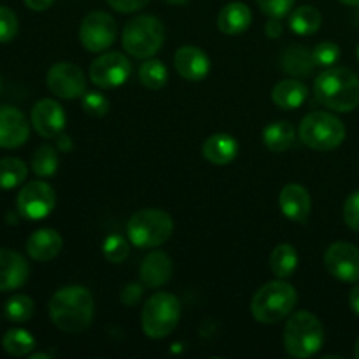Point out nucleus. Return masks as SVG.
<instances>
[{
	"instance_id": "bb28decb",
	"label": "nucleus",
	"mask_w": 359,
	"mask_h": 359,
	"mask_svg": "<svg viewBox=\"0 0 359 359\" xmlns=\"http://www.w3.org/2000/svg\"><path fill=\"white\" fill-rule=\"evenodd\" d=\"M323 16L314 6H302L290 16V28L297 35H312L321 28Z\"/></svg>"
},
{
	"instance_id": "6e6552de",
	"label": "nucleus",
	"mask_w": 359,
	"mask_h": 359,
	"mask_svg": "<svg viewBox=\"0 0 359 359\" xmlns=\"http://www.w3.org/2000/svg\"><path fill=\"white\" fill-rule=\"evenodd\" d=\"M181 321V304L177 297L158 291L142 307V330L149 339L160 340L170 335Z\"/></svg>"
},
{
	"instance_id": "a878e982",
	"label": "nucleus",
	"mask_w": 359,
	"mask_h": 359,
	"mask_svg": "<svg viewBox=\"0 0 359 359\" xmlns=\"http://www.w3.org/2000/svg\"><path fill=\"white\" fill-rule=\"evenodd\" d=\"M298 266V252L291 244H279L270 255V269L277 279H287Z\"/></svg>"
},
{
	"instance_id": "473e14b6",
	"label": "nucleus",
	"mask_w": 359,
	"mask_h": 359,
	"mask_svg": "<svg viewBox=\"0 0 359 359\" xmlns=\"http://www.w3.org/2000/svg\"><path fill=\"white\" fill-rule=\"evenodd\" d=\"M130 255V244L121 235H109L104 242V256L111 263H123Z\"/></svg>"
},
{
	"instance_id": "f03ea898",
	"label": "nucleus",
	"mask_w": 359,
	"mask_h": 359,
	"mask_svg": "<svg viewBox=\"0 0 359 359\" xmlns=\"http://www.w3.org/2000/svg\"><path fill=\"white\" fill-rule=\"evenodd\" d=\"M318 102L335 112H351L359 105V77L346 67H330L314 81Z\"/></svg>"
},
{
	"instance_id": "7c9ffc66",
	"label": "nucleus",
	"mask_w": 359,
	"mask_h": 359,
	"mask_svg": "<svg viewBox=\"0 0 359 359\" xmlns=\"http://www.w3.org/2000/svg\"><path fill=\"white\" fill-rule=\"evenodd\" d=\"M32 168L37 177H51L58 170V154L51 146H41L32 158Z\"/></svg>"
},
{
	"instance_id": "9b49d317",
	"label": "nucleus",
	"mask_w": 359,
	"mask_h": 359,
	"mask_svg": "<svg viewBox=\"0 0 359 359\" xmlns=\"http://www.w3.org/2000/svg\"><path fill=\"white\" fill-rule=\"evenodd\" d=\"M16 205L25 219H44L53 212L56 205L55 189L44 181L27 182L18 193Z\"/></svg>"
},
{
	"instance_id": "4468645a",
	"label": "nucleus",
	"mask_w": 359,
	"mask_h": 359,
	"mask_svg": "<svg viewBox=\"0 0 359 359\" xmlns=\"http://www.w3.org/2000/svg\"><path fill=\"white\" fill-rule=\"evenodd\" d=\"M32 125L44 139H56L65 128L67 116L62 105L53 98H42L32 109Z\"/></svg>"
},
{
	"instance_id": "9d476101",
	"label": "nucleus",
	"mask_w": 359,
	"mask_h": 359,
	"mask_svg": "<svg viewBox=\"0 0 359 359\" xmlns=\"http://www.w3.org/2000/svg\"><path fill=\"white\" fill-rule=\"evenodd\" d=\"M132 62L123 53H102L90 65V79L95 86L102 90L118 88L130 79Z\"/></svg>"
},
{
	"instance_id": "a18cd8bd",
	"label": "nucleus",
	"mask_w": 359,
	"mask_h": 359,
	"mask_svg": "<svg viewBox=\"0 0 359 359\" xmlns=\"http://www.w3.org/2000/svg\"><path fill=\"white\" fill-rule=\"evenodd\" d=\"M342 4H346V6H353V7H359V0H340Z\"/></svg>"
},
{
	"instance_id": "72a5a7b5",
	"label": "nucleus",
	"mask_w": 359,
	"mask_h": 359,
	"mask_svg": "<svg viewBox=\"0 0 359 359\" xmlns=\"http://www.w3.org/2000/svg\"><path fill=\"white\" fill-rule=\"evenodd\" d=\"M312 55H314V62L318 67H335V63L340 58V48L335 42H319L314 49H312Z\"/></svg>"
},
{
	"instance_id": "a211bd4d",
	"label": "nucleus",
	"mask_w": 359,
	"mask_h": 359,
	"mask_svg": "<svg viewBox=\"0 0 359 359\" xmlns=\"http://www.w3.org/2000/svg\"><path fill=\"white\" fill-rule=\"evenodd\" d=\"M279 207L287 219L294 223H305L311 214V195L302 184H287L279 195Z\"/></svg>"
},
{
	"instance_id": "f8f14e48",
	"label": "nucleus",
	"mask_w": 359,
	"mask_h": 359,
	"mask_svg": "<svg viewBox=\"0 0 359 359\" xmlns=\"http://www.w3.org/2000/svg\"><path fill=\"white\" fill-rule=\"evenodd\" d=\"M48 88L56 97L65 100H76L86 93V77L81 67L70 62H60L49 69Z\"/></svg>"
},
{
	"instance_id": "c03bdc74",
	"label": "nucleus",
	"mask_w": 359,
	"mask_h": 359,
	"mask_svg": "<svg viewBox=\"0 0 359 359\" xmlns=\"http://www.w3.org/2000/svg\"><path fill=\"white\" fill-rule=\"evenodd\" d=\"M349 305H351V309H353L354 314L359 316V284H358L356 287H354L353 291H351Z\"/></svg>"
},
{
	"instance_id": "7ed1b4c3",
	"label": "nucleus",
	"mask_w": 359,
	"mask_h": 359,
	"mask_svg": "<svg viewBox=\"0 0 359 359\" xmlns=\"http://www.w3.org/2000/svg\"><path fill=\"white\" fill-rule=\"evenodd\" d=\"M297 302V290L286 280L277 279L256 291L251 300V314L263 325H277L290 318Z\"/></svg>"
},
{
	"instance_id": "ddd939ff",
	"label": "nucleus",
	"mask_w": 359,
	"mask_h": 359,
	"mask_svg": "<svg viewBox=\"0 0 359 359\" xmlns=\"http://www.w3.org/2000/svg\"><path fill=\"white\" fill-rule=\"evenodd\" d=\"M326 270L342 283L359 280V249L349 242H333L325 252Z\"/></svg>"
},
{
	"instance_id": "a19ab883",
	"label": "nucleus",
	"mask_w": 359,
	"mask_h": 359,
	"mask_svg": "<svg viewBox=\"0 0 359 359\" xmlns=\"http://www.w3.org/2000/svg\"><path fill=\"white\" fill-rule=\"evenodd\" d=\"M265 34L269 35L270 39H277L280 34H283V23L277 18H270L269 23L265 25Z\"/></svg>"
},
{
	"instance_id": "39448f33",
	"label": "nucleus",
	"mask_w": 359,
	"mask_h": 359,
	"mask_svg": "<svg viewBox=\"0 0 359 359\" xmlns=\"http://www.w3.org/2000/svg\"><path fill=\"white\" fill-rule=\"evenodd\" d=\"M123 48L137 60L153 58L165 42V27L156 16L140 14L123 28Z\"/></svg>"
},
{
	"instance_id": "dca6fc26",
	"label": "nucleus",
	"mask_w": 359,
	"mask_h": 359,
	"mask_svg": "<svg viewBox=\"0 0 359 359\" xmlns=\"http://www.w3.org/2000/svg\"><path fill=\"white\" fill-rule=\"evenodd\" d=\"M174 65L179 76L189 83L203 81L210 72V60L205 51L196 46H182L174 56Z\"/></svg>"
},
{
	"instance_id": "4be33fe9",
	"label": "nucleus",
	"mask_w": 359,
	"mask_h": 359,
	"mask_svg": "<svg viewBox=\"0 0 359 359\" xmlns=\"http://www.w3.org/2000/svg\"><path fill=\"white\" fill-rule=\"evenodd\" d=\"M252 13L244 2H230L217 14V28L226 35H237L251 27Z\"/></svg>"
},
{
	"instance_id": "5701e85b",
	"label": "nucleus",
	"mask_w": 359,
	"mask_h": 359,
	"mask_svg": "<svg viewBox=\"0 0 359 359\" xmlns=\"http://www.w3.org/2000/svg\"><path fill=\"white\" fill-rule=\"evenodd\" d=\"M280 65L286 74L293 77H307L314 72L316 65L314 55L309 48L300 44L287 46L280 56Z\"/></svg>"
},
{
	"instance_id": "37998d69",
	"label": "nucleus",
	"mask_w": 359,
	"mask_h": 359,
	"mask_svg": "<svg viewBox=\"0 0 359 359\" xmlns=\"http://www.w3.org/2000/svg\"><path fill=\"white\" fill-rule=\"evenodd\" d=\"M56 147H58L60 151H63V153H67V151H72L74 140L70 139L67 133L62 132L58 137H56Z\"/></svg>"
},
{
	"instance_id": "cd10ccee",
	"label": "nucleus",
	"mask_w": 359,
	"mask_h": 359,
	"mask_svg": "<svg viewBox=\"0 0 359 359\" xmlns=\"http://www.w3.org/2000/svg\"><path fill=\"white\" fill-rule=\"evenodd\" d=\"M28 168L20 158H2L0 160V189L18 188L27 181Z\"/></svg>"
},
{
	"instance_id": "0eeeda50",
	"label": "nucleus",
	"mask_w": 359,
	"mask_h": 359,
	"mask_svg": "<svg viewBox=\"0 0 359 359\" xmlns=\"http://www.w3.org/2000/svg\"><path fill=\"white\" fill-rule=\"evenodd\" d=\"M302 142L314 151H333L346 139V125L326 111L309 112L298 130Z\"/></svg>"
},
{
	"instance_id": "c756f323",
	"label": "nucleus",
	"mask_w": 359,
	"mask_h": 359,
	"mask_svg": "<svg viewBox=\"0 0 359 359\" xmlns=\"http://www.w3.org/2000/svg\"><path fill=\"white\" fill-rule=\"evenodd\" d=\"M139 79L149 90H160L168 81V69L161 60L147 58L139 69Z\"/></svg>"
},
{
	"instance_id": "f257e3e1",
	"label": "nucleus",
	"mask_w": 359,
	"mask_h": 359,
	"mask_svg": "<svg viewBox=\"0 0 359 359\" xmlns=\"http://www.w3.org/2000/svg\"><path fill=\"white\" fill-rule=\"evenodd\" d=\"M93 294L84 286H63L49 300V318L65 333L84 332L93 321Z\"/></svg>"
},
{
	"instance_id": "f704fd0d",
	"label": "nucleus",
	"mask_w": 359,
	"mask_h": 359,
	"mask_svg": "<svg viewBox=\"0 0 359 359\" xmlns=\"http://www.w3.org/2000/svg\"><path fill=\"white\" fill-rule=\"evenodd\" d=\"M109 100L105 95L97 93V91H90V93L83 95V109L86 114L93 116V118H102L109 112Z\"/></svg>"
},
{
	"instance_id": "3c124183",
	"label": "nucleus",
	"mask_w": 359,
	"mask_h": 359,
	"mask_svg": "<svg viewBox=\"0 0 359 359\" xmlns=\"http://www.w3.org/2000/svg\"><path fill=\"white\" fill-rule=\"evenodd\" d=\"M0 91H2V76H0Z\"/></svg>"
},
{
	"instance_id": "c85d7f7f",
	"label": "nucleus",
	"mask_w": 359,
	"mask_h": 359,
	"mask_svg": "<svg viewBox=\"0 0 359 359\" xmlns=\"http://www.w3.org/2000/svg\"><path fill=\"white\" fill-rule=\"evenodd\" d=\"M4 351L11 356H28L32 351L35 349V339L27 332V330L21 328H13L4 335L2 339Z\"/></svg>"
},
{
	"instance_id": "09e8293b",
	"label": "nucleus",
	"mask_w": 359,
	"mask_h": 359,
	"mask_svg": "<svg viewBox=\"0 0 359 359\" xmlns=\"http://www.w3.org/2000/svg\"><path fill=\"white\" fill-rule=\"evenodd\" d=\"M354 356H356V358L359 359V339H358L356 346H354Z\"/></svg>"
},
{
	"instance_id": "de8ad7c7",
	"label": "nucleus",
	"mask_w": 359,
	"mask_h": 359,
	"mask_svg": "<svg viewBox=\"0 0 359 359\" xmlns=\"http://www.w3.org/2000/svg\"><path fill=\"white\" fill-rule=\"evenodd\" d=\"M44 358H49V354H32L30 359H44Z\"/></svg>"
},
{
	"instance_id": "2eb2a0df",
	"label": "nucleus",
	"mask_w": 359,
	"mask_h": 359,
	"mask_svg": "<svg viewBox=\"0 0 359 359\" xmlns=\"http://www.w3.org/2000/svg\"><path fill=\"white\" fill-rule=\"evenodd\" d=\"M30 137V125L20 109L0 105V147L16 149Z\"/></svg>"
},
{
	"instance_id": "f3484780",
	"label": "nucleus",
	"mask_w": 359,
	"mask_h": 359,
	"mask_svg": "<svg viewBox=\"0 0 359 359\" xmlns=\"http://www.w3.org/2000/svg\"><path fill=\"white\" fill-rule=\"evenodd\" d=\"M28 263L20 252L0 249V291H14L23 286L28 279Z\"/></svg>"
},
{
	"instance_id": "423d86ee",
	"label": "nucleus",
	"mask_w": 359,
	"mask_h": 359,
	"mask_svg": "<svg viewBox=\"0 0 359 359\" xmlns=\"http://www.w3.org/2000/svg\"><path fill=\"white\" fill-rule=\"evenodd\" d=\"M174 221L170 214L160 209L137 210L126 223V237L139 249L160 248L170 238Z\"/></svg>"
},
{
	"instance_id": "aec40b11",
	"label": "nucleus",
	"mask_w": 359,
	"mask_h": 359,
	"mask_svg": "<svg viewBox=\"0 0 359 359\" xmlns=\"http://www.w3.org/2000/svg\"><path fill=\"white\" fill-rule=\"evenodd\" d=\"M63 248V238L53 228H41L34 231L27 241V252L35 262H51L60 255Z\"/></svg>"
},
{
	"instance_id": "49530a36",
	"label": "nucleus",
	"mask_w": 359,
	"mask_h": 359,
	"mask_svg": "<svg viewBox=\"0 0 359 359\" xmlns=\"http://www.w3.org/2000/svg\"><path fill=\"white\" fill-rule=\"evenodd\" d=\"M165 2L172 4V6H182V4H186L188 0H165Z\"/></svg>"
},
{
	"instance_id": "393cba45",
	"label": "nucleus",
	"mask_w": 359,
	"mask_h": 359,
	"mask_svg": "<svg viewBox=\"0 0 359 359\" xmlns=\"http://www.w3.org/2000/svg\"><path fill=\"white\" fill-rule=\"evenodd\" d=\"M294 126L290 121H276L263 130V144L273 153H284L294 144Z\"/></svg>"
},
{
	"instance_id": "8fccbe9b",
	"label": "nucleus",
	"mask_w": 359,
	"mask_h": 359,
	"mask_svg": "<svg viewBox=\"0 0 359 359\" xmlns=\"http://www.w3.org/2000/svg\"><path fill=\"white\" fill-rule=\"evenodd\" d=\"M354 23H356V27L359 28V9L356 11V14H354Z\"/></svg>"
},
{
	"instance_id": "c9c22d12",
	"label": "nucleus",
	"mask_w": 359,
	"mask_h": 359,
	"mask_svg": "<svg viewBox=\"0 0 359 359\" xmlns=\"http://www.w3.org/2000/svg\"><path fill=\"white\" fill-rule=\"evenodd\" d=\"M18 34V16L11 7L0 6V42H11Z\"/></svg>"
},
{
	"instance_id": "1a4fd4ad",
	"label": "nucleus",
	"mask_w": 359,
	"mask_h": 359,
	"mask_svg": "<svg viewBox=\"0 0 359 359\" xmlns=\"http://www.w3.org/2000/svg\"><path fill=\"white\" fill-rule=\"evenodd\" d=\"M118 37V23L105 11H93L79 27L81 44L90 53H102L111 48Z\"/></svg>"
},
{
	"instance_id": "79ce46f5",
	"label": "nucleus",
	"mask_w": 359,
	"mask_h": 359,
	"mask_svg": "<svg viewBox=\"0 0 359 359\" xmlns=\"http://www.w3.org/2000/svg\"><path fill=\"white\" fill-rule=\"evenodd\" d=\"M23 2H25V6L28 7V9L41 13V11L49 9V7L53 6V2H55V0H23Z\"/></svg>"
},
{
	"instance_id": "2f4dec72",
	"label": "nucleus",
	"mask_w": 359,
	"mask_h": 359,
	"mask_svg": "<svg viewBox=\"0 0 359 359\" xmlns=\"http://www.w3.org/2000/svg\"><path fill=\"white\" fill-rule=\"evenodd\" d=\"M34 300L27 294H14L13 298L7 300L6 307H4L7 319L13 323H27L34 316Z\"/></svg>"
},
{
	"instance_id": "6ab92c4d",
	"label": "nucleus",
	"mask_w": 359,
	"mask_h": 359,
	"mask_svg": "<svg viewBox=\"0 0 359 359\" xmlns=\"http://www.w3.org/2000/svg\"><path fill=\"white\" fill-rule=\"evenodd\" d=\"M172 272H174V265H172L170 256L163 251H153L140 263L139 276L142 286L161 287L170 280Z\"/></svg>"
},
{
	"instance_id": "b1692460",
	"label": "nucleus",
	"mask_w": 359,
	"mask_h": 359,
	"mask_svg": "<svg viewBox=\"0 0 359 359\" xmlns=\"http://www.w3.org/2000/svg\"><path fill=\"white\" fill-rule=\"evenodd\" d=\"M309 97V88L298 79H284L272 90V100L284 111H293L304 105Z\"/></svg>"
},
{
	"instance_id": "4c0bfd02",
	"label": "nucleus",
	"mask_w": 359,
	"mask_h": 359,
	"mask_svg": "<svg viewBox=\"0 0 359 359\" xmlns=\"http://www.w3.org/2000/svg\"><path fill=\"white\" fill-rule=\"evenodd\" d=\"M344 219L353 231H359V189L351 193L344 205Z\"/></svg>"
},
{
	"instance_id": "412c9836",
	"label": "nucleus",
	"mask_w": 359,
	"mask_h": 359,
	"mask_svg": "<svg viewBox=\"0 0 359 359\" xmlns=\"http://www.w3.org/2000/svg\"><path fill=\"white\" fill-rule=\"evenodd\" d=\"M202 153L209 163L223 167V165L231 163L237 158L238 142L230 133H214L203 142Z\"/></svg>"
},
{
	"instance_id": "58836bf2",
	"label": "nucleus",
	"mask_w": 359,
	"mask_h": 359,
	"mask_svg": "<svg viewBox=\"0 0 359 359\" xmlns=\"http://www.w3.org/2000/svg\"><path fill=\"white\" fill-rule=\"evenodd\" d=\"M147 2H149V0H107V4L112 9L123 14L135 13V11L146 7Z\"/></svg>"
},
{
	"instance_id": "603ef678",
	"label": "nucleus",
	"mask_w": 359,
	"mask_h": 359,
	"mask_svg": "<svg viewBox=\"0 0 359 359\" xmlns=\"http://www.w3.org/2000/svg\"><path fill=\"white\" fill-rule=\"evenodd\" d=\"M358 60H359V48H358Z\"/></svg>"
},
{
	"instance_id": "ea45409f",
	"label": "nucleus",
	"mask_w": 359,
	"mask_h": 359,
	"mask_svg": "<svg viewBox=\"0 0 359 359\" xmlns=\"http://www.w3.org/2000/svg\"><path fill=\"white\" fill-rule=\"evenodd\" d=\"M144 294V287L140 284H128L125 290L121 291V302L126 307H133L135 304H139V300Z\"/></svg>"
},
{
	"instance_id": "e433bc0d",
	"label": "nucleus",
	"mask_w": 359,
	"mask_h": 359,
	"mask_svg": "<svg viewBox=\"0 0 359 359\" xmlns=\"http://www.w3.org/2000/svg\"><path fill=\"white\" fill-rule=\"evenodd\" d=\"M256 4H258L263 14H266L269 18L280 20V18L290 14V11L294 6V0H256Z\"/></svg>"
},
{
	"instance_id": "20e7f679",
	"label": "nucleus",
	"mask_w": 359,
	"mask_h": 359,
	"mask_svg": "<svg viewBox=\"0 0 359 359\" xmlns=\"http://www.w3.org/2000/svg\"><path fill=\"white\" fill-rule=\"evenodd\" d=\"M323 344L325 328L312 312L300 311L290 316L284 326V349L291 358H312L319 353Z\"/></svg>"
}]
</instances>
